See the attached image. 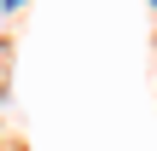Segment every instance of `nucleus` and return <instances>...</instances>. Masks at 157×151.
I'll use <instances>...</instances> for the list:
<instances>
[{"mask_svg":"<svg viewBox=\"0 0 157 151\" xmlns=\"http://www.w3.org/2000/svg\"><path fill=\"white\" fill-rule=\"evenodd\" d=\"M6 6H23V0H6Z\"/></svg>","mask_w":157,"mask_h":151,"instance_id":"obj_1","label":"nucleus"},{"mask_svg":"<svg viewBox=\"0 0 157 151\" xmlns=\"http://www.w3.org/2000/svg\"><path fill=\"white\" fill-rule=\"evenodd\" d=\"M151 6H157V0H151Z\"/></svg>","mask_w":157,"mask_h":151,"instance_id":"obj_2","label":"nucleus"}]
</instances>
